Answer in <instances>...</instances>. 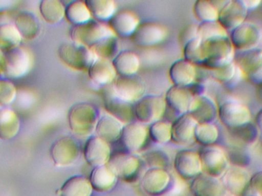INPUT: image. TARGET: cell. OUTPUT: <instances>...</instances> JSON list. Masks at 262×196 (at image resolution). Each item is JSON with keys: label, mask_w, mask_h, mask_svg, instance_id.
<instances>
[{"label": "cell", "mask_w": 262, "mask_h": 196, "mask_svg": "<svg viewBox=\"0 0 262 196\" xmlns=\"http://www.w3.org/2000/svg\"><path fill=\"white\" fill-rule=\"evenodd\" d=\"M202 67L214 70L234 62L235 48L229 36L202 41Z\"/></svg>", "instance_id": "cell-1"}, {"label": "cell", "mask_w": 262, "mask_h": 196, "mask_svg": "<svg viewBox=\"0 0 262 196\" xmlns=\"http://www.w3.org/2000/svg\"><path fill=\"white\" fill-rule=\"evenodd\" d=\"M98 120L96 106L88 102L74 104L69 109L68 121L71 131L78 137H88L95 129Z\"/></svg>", "instance_id": "cell-2"}, {"label": "cell", "mask_w": 262, "mask_h": 196, "mask_svg": "<svg viewBox=\"0 0 262 196\" xmlns=\"http://www.w3.org/2000/svg\"><path fill=\"white\" fill-rule=\"evenodd\" d=\"M58 54L66 66L76 71H89L98 59L92 48L75 42L63 43L58 49Z\"/></svg>", "instance_id": "cell-3"}, {"label": "cell", "mask_w": 262, "mask_h": 196, "mask_svg": "<svg viewBox=\"0 0 262 196\" xmlns=\"http://www.w3.org/2000/svg\"><path fill=\"white\" fill-rule=\"evenodd\" d=\"M70 36L72 42L92 48L103 40L116 35L107 23L92 19L81 26H72Z\"/></svg>", "instance_id": "cell-4"}, {"label": "cell", "mask_w": 262, "mask_h": 196, "mask_svg": "<svg viewBox=\"0 0 262 196\" xmlns=\"http://www.w3.org/2000/svg\"><path fill=\"white\" fill-rule=\"evenodd\" d=\"M4 75L9 80H18L26 76L33 66L34 58L29 49L23 46L5 54Z\"/></svg>", "instance_id": "cell-5"}, {"label": "cell", "mask_w": 262, "mask_h": 196, "mask_svg": "<svg viewBox=\"0 0 262 196\" xmlns=\"http://www.w3.org/2000/svg\"><path fill=\"white\" fill-rule=\"evenodd\" d=\"M198 153L203 173L220 179L229 167L227 154L220 146H203Z\"/></svg>", "instance_id": "cell-6"}, {"label": "cell", "mask_w": 262, "mask_h": 196, "mask_svg": "<svg viewBox=\"0 0 262 196\" xmlns=\"http://www.w3.org/2000/svg\"><path fill=\"white\" fill-rule=\"evenodd\" d=\"M50 157L58 167H68L75 164L81 154V146L74 137L64 136L54 142L50 148Z\"/></svg>", "instance_id": "cell-7"}, {"label": "cell", "mask_w": 262, "mask_h": 196, "mask_svg": "<svg viewBox=\"0 0 262 196\" xmlns=\"http://www.w3.org/2000/svg\"><path fill=\"white\" fill-rule=\"evenodd\" d=\"M167 105L160 95H146L134 104V117L138 122L150 125L163 119Z\"/></svg>", "instance_id": "cell-8"}, {"label": "cell", "mask_w": 262, "mask_h": 196, "mask_svg": "<svg viewBox=\"0 0 262 196\" xmlns=\"http://www.w3.org/2000/svg\"><path fill=\"white\" fill-rule=\"evenodd\" d=\"M107 165L118 180L130 183L138 177L141 169L142 160L136 154L117 152L112 154Z\"/></svg>", "instance_id": "cell-9"}, {"label": "cell", "mask_w": 262, "mask_h": 196, "mask_svg": "<svg viewBox=\"0 0 262 196\" xmlns=\"http://www.w3.org/2000/svg\"><path fill=\"white\" fill-rule=\"evenodd\" d=\"M218 117L221 123L231 130L250 123L252 114L241 102L228 100L219 106Z\"/></svg>", "instance_id": "cell-10"}, {"label": "cell", "mask_w": 262, "mask_h": 196, "mask_svg": "<svg viewBox=\"0 0 262 196\" xmlns=\"http://www.w3.org/2000/svg\"><path fill=\"white\" fill-rule=\"evenodd\" d=\"M167 37L168 29L163 25L145 21L139 25L130 39L137 47L149 49L160 46Z\"/></svg>", "instance_id": "cell-11"}, {"label": "cell", "mask_w": 262, "mask_h": 196, "mask_svg": "<svg viewBox=\"0 0 262 196\" xmlns=\"http://www.w3.org/2000/svg\"><path fill=\"white\" fill-rule=\"evenodd\" d=\"M112 85L115 95L130 104H135L145 96L146 84L138 75L118 76Z\"/></svg>", "instance_id": "cell-12"}, {"label": "cell", "mask_w": 262, "mask_h": 196, "mask_svg": "<svg viewBox=\"0 0 262 196\" xmlns=\"http://www.w3.org/2000/svg\"><path fill=\"white\" fill-rule=\"evenodd\" d=\"M149 138V125L132 121L124 125L120 140L127 152L137 154L143 150Z\"/></svg>", "instance_id": "cell-13"}, {"label": "cell", "mask_w": 262, "mask_h": 196, "mask_svg": "<svg viewBox=\"0 0 262 196\" xmlns=\"http://www.w3.org/2000/svg\"><path fill=\"white\" fill-rule=\"evenodd\" d=\"M173 165L177 175L184 181L192 180L203 172L200 155L193 149H183L177 152Z\"/></svg>", "instance_id": "cell-14"}, {"label": "cell", "mask_w": 262, "mask_h": 196, "mask_svg": "<svg viewBox=\"0 0 262 196\" xmlns=\"http://www.w3.org/2000/svg\"><path fill=\"white\" fill-rule=\"evenodd\" d=\"M166 169L151 168L146 171L140 181L142 190L149 196H160L168 192L172 180Z\"/></svg>", "instance_id": "cell-15"}, {"label": "cell", "mask_w": 262, "mask_h": 196, "mask_svg": "<svg viewBox=\"0 0 262 196\" xmlns=\"http://www.w3.org/2000/svg\"><path fill=\"white\" fill-rule=\"evenodd\" d=\"M251 175L242 166H229L224 175L220 178L226 191L232 196H246L249 189Z\"/></svg>", "instance_id": "cell-16"}, {"label": "cell", "mask_w": 262, "mask_h": 196, "mask_svg": "<svg viewBox=\"0 0 262 196\" xmlns=\"http://www.w3.org/2000/svg\"><path fill=\"white\" fill-rule=\"evenodd\" d=\"M104 106L110 115L127 124L134 118V105L127 103L115 95L113 85L104 87L102 90Z\"/></svg>", "instance_id": "cell-17"}, {"label": "cell", "mask_w": 262, "mask_h": 196, "mask_svg": "<svg viewBox=\"0 0 262 196\" xmlns=\"http://www.w3.org/2000/svg\"><path fill=\"white\" fill-rule=\"evenodd\" d=\"M237 67L245 78L252 84L259 85L262 83V50L255 49L243 52L238 56Z\"/></svg>", "instance_id": "cell-18"}, {"label": "cell", "mask_w": 262, "mask_h": 196, "mask_svg": "<svg viewBox=\"0 0 262 196\" xmlns=\"http://www.w3.org/2000/svg\"><path fill=\"white\" fill-rule=\"evenodd\" d=\"M112 155L110 144L97 135L89 137L83 149L86 163L93 168L107 165Z\"/></svg>", "instance_id": "cell-19"}, {"label": "cell", "mask_w": 262, "mask_h": 196, "mask_svg": "<svg viewBox=\"0 0 262 196\" xmlns=\"http://www.w3.org/2000/svg\"><path fill=\"white\" fill-rule=\"evenodd\" d=\"M261 38V29L253 23H246L231 31L230 38L235 49L246 52L257 49Z\"/></svg>", "instance_id": "cell-20"}, {"label": "cell", "mask_w": 262, "mask_h": 196, "mask_svg": "<svg viewBox=\"0 0 262 196\" xmlns=\"http://www.w3.org/2000/svg\"><path fill=\"white\" fill-rule=\"evenodd\" d=\"M247 14L243 0L227 1L219 11L218 21L226 31H232L245 23Z\"/></svg>", "instance_id": "cell-21"}, {"label": "cell", "mask_w": 262, "mask_h": 196, "mask_svg": "<svg viewBox=\"0 0 262 196\" xmlns=\"http://www.w3.org/2000/svg\"><path fill=\"white\" fill-rule=\"evenodd\" d=\"M197 123L193 117L187 113L179 116L172 123V140L179 146H186L195 141L194 134Z\"/></svg>", "instance_id": "cell-22"}, {"label": "cell", "mask_w": 262, "mask_h": 196, "mask_svg": "<svg viewBox=\"0 0 262 196\" xmlns=\"http://www.w3.org/2000/svg\"><path fill=\"white\" fill-rule=\"evenodd\" d=\"M140 24V18L135 12L120 10L107 23L116 37L130 38Z\"/></svg>", "instance_id": "cell-23"}, {"label": "cell", "mask_w": 262, "mask_h": 196, "mask_svg": "<svg viewBox=\"0 0 262 196\" xmlns=\"http://www.w3.org/2000/svg\"><path fill=\"white\" fill-rule=\"evenodd\" d=\"M188 113L198 123H212L218 117V107L212 98L197 95L192 99Z\"/></svg>", "instance_id": "cell-24"}, {"label": "cell", "mask_w": 262, "mask_h": 196, "mask_svg": "<svg viewBox=\"0 0 262 196\" xmlns=\"http://www.w3.org/2000/svg\"><path fill=\"white\" fill-rule=\"evenodd\" d=\"M169 76L174 86L188 88L195 84L198 72L195 64L183 58L177 60L171 66Z\"/></svg>", "instance_id": "cell-25"}, {"label": "cell", "mask_w": 262, "mask_h": 196, "mask_svg": "<svg viewBox=\"0 0 262 196\" xmlns=\"http://www.w3.org/2000/svg\"><path fill=\"white\" fill-rule=\"evenodd\" d=\"M88 72L92 82L100 87L112 85L118 77L112 60L104 58H98Z\"/></svg>", "instance_id": "cell-26"}, {"label": "cell", "mask_w": 262, "mask_h": 196, "mask_svg": "<svg viewBox=\"0 0 262 196\" xmlns=\"http://www.w3.org/2000/svg\"><path fill=\"white\" fill-rule=\"evenodd\" d=\"M194 98L190 87H178L172 85L166 92L165 100L166 105L179 115L189 112L191 102Z\"/></svg>", "instance_id": "cell-27"}, {"label": "cell", "mask_w": 262, "mask_h": 196, "mask_svg": "<svg viewBox=\"0 0 262 196\" xmlns=\"http://www.w3.org/2000/svg\"><path fill=\"white\" fill-rule=\"evenodd\" d=\"M189 189L193 196H223L226 191L220 179L203 172L192 180Z\"/></svg>", "instance_id": "cell-28"}, {"label": "cell", "mask_w": 262, "mask_h": 196, "mask_svg": "<svg viewBox=\"0 0 262 196\" xmlns=\"http://www.w3.org/2000/svg\"><path fill=\"white\" fill-rule=\"evenodd\" d=\"M124 125L123 122L116 117L107 114L99 118L95 130L98 137L110 144L121 140Z\"/></svg>", "instance_id": "cell-29"}, {"label": "cell", "mask_w": 262, "mask_h": 196, "mask_svg": "<svg viewBox=\"0 0 262 196\" xmlns=\"http://www.w3.org/2000/svg\"><path fill=\"white\" fill-rule=\"evenodd\" d=\"M89 180L94 191L107 192L115 188L118 179L107 164L94 168Z\"/></svg>", "instance_id": "cell-30"}, {"label": "cell", "mask_w": 262, "mask_h": 196, "mask_svg": "<svg viewBox=\"0 0 262 196\" xmlns=\"http://www.w3.org/2000/svg\"><path fill=\"white\" fill-rule=\"evenodd\" d=\"M112 63L118 76H132L137 75L140 70V58L133 51L124 50L118 52L112 59Z\"/></svg>", "instance_id": "cell-31"}, {"label": "cell", "mask_w": 262, "mask_h": 196, "mask_svg": "<svg viewBox=\"0 0 262 196\" xmlns=\"http://www.w3.org/2000/svg\"><path fill=\"white\" fill-rule=\"evenodd\" d=\"M21 122L15 111L9 107L0 108V139L10 140L20 131Z\"/></svg>", "instance_id": "cell-32"}, {"label": "cell", "mask_w": 262, "mask_h": 196, "mask_svg": "<svg viewBox=\"0 0 262 196\" xmlns=\"http://www.w3.org/2000/svg\"><path fill=\"white\" fill-rule=\"evenodd\" d=\"M93 191L89 178L77 175L66 180L57 194L59 196H92Z\"/></svg>", "instance_id": "cell-33"}, {"label": "cell", "mask_w": 262, "mask_h": 196, "mask_svg": "<svg viewBox=\"0 0 262 196\" xmlns=\"http://www.w3.org/2000/svg\"><path fill=\"white\" fill-rule=\"evenodd\" d=\"M13 23L21 36L25 39H34L39 34V23L36 16L32 12H19L15 16Z\"/></svg>", "instance_id": "cell-34"}, {"label": "cell", "mask_w": 262, "mask_h": 196, "mask_svg": "<svg viewBox=\"0 0 262 196\" xmlns=\"http://www.w3.org/2000/svg\"><path fill=\"white\" fill-rule=\"evenodd\" d=\"M92 18L101 23H108L118 12V6L113 0H86Z\"/></svg>", "instance_id": "cell-35"}, {"label": "cell", "mask_w": 262, "mask_h": 196, "mask_svg": "<svg viewBox=\"0 0 262 196\" xmlns=\"http://www.w3.org/2000/svg\"><path fill=\"white\" fill-rule=\"evenodd\" d=\"M66 7L59 0H43L40 3L39 11L46 23L55 25L66 18Z\"/></svg>", "instance_id": "cell-36"}, {"label": "cell", "mask_w": 262, "mask_h": 196, "mask_svg": "<svg viewBox=\"0 0 262 196\" xmlns=\"http://www.w3.org/2000/svg\"><path fill=\"white\" fill-rule=\"evenodd\" d=\"M66 18L73 26H81L93 19L85 2L73 1L66 6Z\"/></svg>", "instance_id": "cell-37"}, {"label": "cell", "mask_w": 262, "mask_h": 196, "mask_svg": "<svg viewBox=\"0 0 262 196\" xmlns=\"http://www.w3.org/2000/svg\"><path fill=\"white\" fill-rule=\"evenodd\" d=\"M21 41L23 37L14 23L0 26V51L3 53L19 47Z\"/></svg>", "instance_id": "cell-38"}, {"label": "cell", "mask_w": 262, "mask_h": 196, "mask_svg": "<svg viewBox=\"0 0 262 196\" xmlns=\"http://www.w3.org/2000/svg\"><path fill=\"white\" fill-rule=\"evenodd\" d=\"M220 131L214 123H198L195 129V141L203 146H212L218 140Z\"/></svg>", "instance_id": "cell-39"}, {"label": "cell", "mask_w": 262, "mask_h": 196, "mask_svg": "<svg viewBox=\"0 0 262 196\" xmlns=\"http://www.w3.org/2000/svg\"><path fill=\"white\" fill-rule=\"evenodd\" d=\"M149 139L157 144H166L172 140V123L160 120L149 125Z\"/></svg>", "instance_id": "cell-40"}, {"label": "cell", "mask_w": 262, "mask_h": 196, "mask_svg": "<svg viewBox=\"0 0 262 196\" xmlns=\"http://www.w3.org/2000/svg\"><path fill=\"white\" fill-rule=\"evenodd\" d=\"M232 137L246 146H252L258 141L259 130L255 123H249L236 129H231Z\"/></svg>", "instance_id": "cell-41"}, {"label": "cell", "mask_w": 262, "mask_h": 196, "mask_svg": "<svg viewBox=\"0 0 262 196\" xmlns=\"http://www.w3.org/2000/svg\"><path fill=\"white\" fill-rule=\"evenodd\" d=\"M193 13L200 23L218 21L219 9L212 2L198 0L193 6Z\"/></svg>", "instance_id": "cell-42"}, {"label": "cell", "mask_w": 262, "mask_h": 196, "mask_svg": "<svg viewBox=\"0 0 262 196\" xmlns=\"http://www.w3.org/2000/svg\"><path fill=\"white\" fill-rule=\"evenodd\" d=\"M227 36V31L219 23L218 21L200 23V24L198 25L197 37L202 41Z\"/></svg>", "instance_id": "cell-43"}, {"label": "cell", "mask_w": 262, "mask_h": 196, "mask_svg": "<svg viewBox=\"0 0 262 196\" xmlns=\"http://www.w3.org/2000/svg\"><path fill=\"white\" fill-rule=\"evenodd\" d=\"M98 58L112 60L118 55V37L106 38L96 46L92 48Z\"/></svg>", "instance_id": "cell-44"}, {"label": "cell", "mask_w": 262, "mask_h": 196, "mask_svg": "<svg viewBox=\"0 0 262 196\" xmlns=\"http://www.w3.org/2000/svg\"><path fill=\"white\" fill-rule=\"evenodd\" d=\"M183 55L186 61L195 64V66H202L203 63L202 40L197 37L189 41L183 47Z\"/></svg>", "instance_id": "cell-45"}, {"label": "cell", "mask_w": 262, "mask_h": 196, "mask_svg": "<svg viewBox=\"0 0 262 196\" xmlns=\"http://www.w3.org/2000/svg\"><path fill=\"white\" fill-rule=\"evenodd\" d=\"M142 159L149 169L158 168L166 169L170 163L169 156L162 150L149 151L143 154Z\"/></svg>", "instance_id": "cell-46"}, {"label": "cell", "mask_w": 262, "mask_h": 196, "mask_svg": "<svg viewBox=\"0 0 262 196\" xmlns=\"http://www.w3.org/2000/svg\"><path fill=\"white\" fill-rule=\"evenodd\" d=\"M17 97V89L12 81L7 78H0V106L12 104Z\"/></svg>", "instance_id": "cell-47"}, {"label": "cell", "mask_w": 262, "mask_h": 196, "mask_svg": "<svg viewBox=\"0 0 262 196\" xmlns=\"http://www.w3.org/2000/svg\"><path fill=\"white\" fill-rule=\"evenodd\" d=\"M236 69V64L235 62H232L224 67L209 71L210 72V77L214 81L226 84L235 76Z\"/></svg>", "instance_id": "cell-48"}, {"label": "cell", "mask_w": 262, "mask_h": 196, "mask_svg": "<svg viewBox=\"0 0 262 196\" xmlns=\"http://www.w3.org/2000/svg\"><path fill=\"white\" fill-rule=\"evenodd\" d=\"M198 25L190 24L185 26L179 34V41L183 47H184L189 41L197 38Z\"/></svg>", "instance_id": "cell-49"}, {"label": "cell", "mask_w": 262, "mask_h": 196, "mask_svg": "<svg viewBox=\"0 0 262 196\" xmlns=\"http://www.w3.org/2000/svg\"><path fill=\"white\" fill-rule=\"evenodd\" d=\"M229 163H232L234 166H242L246 168V165L249 164L250 161L249 155L240 149H235L229 152V156H228Z\"/></svg>", "instance_id": "cell-50"}, {"label": "cell", "mask_w": 262, "mask_h": 196, "mask_svg": "<svg viewBox=\"0 0 262 196\" xmlns=\"http://www.w3.org/2000/svg\"><path fill=\"white\" fill-rule=\"evenodd\" d=\"M249 189L255 195L262 196V170L251 177Z\"/></svg>", "instance_id": "cell-51"}, {"label": "cell", "mask_w": 262, "mask_h": 196, "mask_svg": "<svg viewBox=\"0 0 262 196\" xmlns=\"http://www.w3.org/2000/svg\"><path fill=\"white\" fill-rule=\"evenodd\" d=\"M16 15L17 14L12 10H8V9L0 10V26L13 23Z\"/></svg>", "instance_id": "cell-52"}, {"label": "cell", "mask_w": 262, "mask_h": 196, "mask_svg": "<svg viewBox=\"0 0 262 196\" xmlns=\"http://www.w3.org/2000/svg\"><path fill=\"white\" fill-rule=\"evenodd\" d=\"M245 6H246V9L249 10H254L258 7L260 4H261V1H246V0H243Z\"/></svg>", "instance_id": "cell-53"}, {"label": "cell", "mask_w": 262, "mask_h": 196, "mask_svg": "<svg viewBox=\"0 0 262 196\" xmlns=\"http://www.w3.org/2000/svg\"><path fill=\"white\" fill-rule=\"evenodd\" d=\"M255 125L259 130L260 134L262 135V109L257 114L255 117Z\"/></svg>", "instance_id": "cell-54"}, {"label": "cell", "mask_w": 262, "mask_h": 196, "mask_svg": "<svg viewBox=\"0 0 262 196\" xmlns=\"http://www.w3.org/2000/svg\"><path fill=\"white\" fill-rule=\"evenodd\" d=\"M5 63H6L5 53L0 51V76L4 74Z\"/></svg>", "instance_id": "cell-55"}, {"label": "cell", "mask_w": 262, "mask_h": 196, "mask_svg": "<svg viewBox=\"0 0 262 196\" xmlns=\"http://www.w3.org/2000/svg\"><path fill=\"white\" fill-rule=\"evenodd\" d=\"M257 95H258V100L262 103V83L258 85V90H257Z\"/></svg>", "instance_id": "cell-56"}, {"label": "cell", "mask_w": 262, "mask_h": 196, "mask_svg": "<svg viewBox=\"0 0 262 196\" xmlns=\"http://www.w3.org/2000/svg\"><path fill=\"white\" fill-rule=\"evenodd\" d=\"M258 49L262 50V29H261V38H260L259 44H258Z\"/></svg>", "instance_id": "cell-57"}, {"label": "cell", "mask_w": 262, "mask_h": 196, "mask_svg": "<svg viewBox=\"0 0 262 196\" xmlns=\"http://www.w3.org/2000/svg\"><path fill=\"white\" fill-rule=\"evenodd\" d=\"M246 196H258V195H255V194H252V195H246Z\"/></svg>", "instance_id": "cell-58"}]
</instances>
